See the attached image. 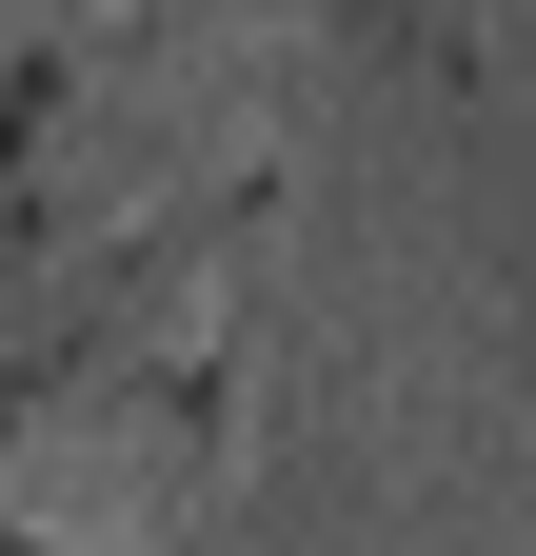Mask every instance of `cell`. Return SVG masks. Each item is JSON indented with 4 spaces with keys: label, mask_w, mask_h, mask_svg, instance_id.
Wrapping results in <instances>:
<instances>
[{
    "label": "cell",
    "mask_w": 536,
    "mask_h": 556,
    "mask_svg": "<svg viewBox=\"0 0 536 556\" xmlns=\"http://www.w3.org/2000/svg\"><path fill=\"white\" fill-rule=\"evenodd\" d=\"M239 219H258V179L179 199V219H119V239H40L0 278V438L80 417V397H159L219 457V258H239Z\"/></svg>",
    "instance_id": "cell-1"
},
{
    "label": "cell",
    "mask_w": 536,
    "mask_h": 556,
    "mask_svg": "<svg viewBox=\"0 0 536 556\" xmlns=\"http://www.w3.org/2000/svg\"><path fill=\"white\" fill-rule=\"evenodd\" d=\"M21 139H40V60H0V278H21Z\"/></svg>",
    "instance_id": "cell-2"
},
{
    "label": "cell",
    "mask_w": 536,
    "mask_h": 556,
    "mask_svg": "<svg viewBox=\"0 0 536 556\" xmlns=\"http://www.w3.org/2000/svg\"><path fill=\"white\" fill-rule=\"evenodd\" d=\"M0 556H80V536H40V517H0Z\"/></svg>",
    "instance_id": "cell-3"
},
{
    "label": "cell",
    "mask_w": 536,
    "mask_h": 556,
    "mask_svg": "<svg viewBox=\"0 0 536 556\" xmlns=\"http://www.w3.org/2000/svg\"><path fill=\"white\" fill-rule=\"evenodd\" d=\"M378 21H457V0H378Z\"/></svg>",
    "instance_id": "cell-4"
}]
</instances>
